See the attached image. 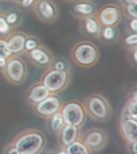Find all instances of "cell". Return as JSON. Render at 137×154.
<instances>
[{"mask_svg":"<svg viewBox=\"0 0 137 154\" xmlns=\"http://www.w3.org/2000/svg\"><path fill=\"white\" fill-rule=\"evenodd\" d=\"M70 59L76 66L88 68L94 66L99 60V51L90 41H80L73 46L70 52Z\"/></svg>","mask_w":137,"mask_h":154,"instance_id":"obj_1","label":"cell"},{"mask_svg":"<svg viewBox=\"0 0 137 154\" xmlns=\"http://www.w3.org/2000/svg\"><path fill=\"white\" fill-rule=\"evenodd\" d=\"M0 72L4 79L13 85L24 84L28 75L26 61L22 55H11L7 58V63Z\"/></svg>","mask_w":137,"mask_h":154,"instance_id":"obj_2","label":"cell"},{"mask_svg":"<svg viewBox=\"0 0 137 154\" xmlns=\"http://www.w3.org/2000/svg\"><path fill=\"white\" fill-rule=\"evenodd\" d=\"M45 145V137L41 132L29 130L23 132L14 141L20 154H39Z\"/></svg>","mask_w":137,"mask_h":154,"instance_id":"obj_3","label":"cell"},{"mask_svg":"<svg viewBox=\"0 0 137 154\" xmlns=\"http://www.w3.org/2000/svg\"><path fill=\"white\" fill-rule=\"evenodd\" d=\"M72 79L71 70L54 69L48 67L41 75V80L51 93L59 94L67 88Z\"/></svg>","mask_w":137,"mask_h":154,"instance_id":"obj_4","label":"cell"},{"mask_svg":"<svg viewBox=\"0 0 137 154\" xmlns=\"http://www.w3.org/2000/svg\"><path fill=\"white\" fill-rule=\"evenodd\" d=\"M61 113L66 125L81 127L86 118L85 104L77 100H70L63 103Z\"/></svg>","mask_w":137,"mask_h":154,"instance_id":"obj_5","label":"cell"},{"mask_svg":"<svg viewBox=\"0 0 137 154\" xmlns=\"http://www.w3.org/2000/svg\"><path fill=\"white\" fill-rule=\"evenodd\" d=\"M24 55L33 66L42 69L52 67L56 60L53 51L43 44H40L33 50L27 51Z\"/></svg>","mask_w":137,"mask_h":154,"instance_id":"obj_6","label":"cell"},{"mask_svg":"<svg viewBox=\"0 0 137 154\" xmlns=\"http://www.w3.org/2000/svg\"><path fill=\"white\" fill-rule=\"evenodd\" d=\"M85 107L90 116L97 120H103L108 116L109 108L105 98L99 94L88 96L85 101Z\"/></svg>","mask_w":137,"mask_h":154,"instance_id":"obj_7","label":"cell"},{"mask_svg":"<svg viewBox=\"0 0 137 154\" xmlns=\"http://www.w3.org/2000/svg\"><path fill=\"white\" fill-rule=\"evenodd\" d=\"M63 100L58 94H51L45 100L38 103L33 107L35 112L44 118H51L55 113L61 110Z\"/></svg>","mask_w":137,"mask_h":154,"instance_id":"obj_8","label":"cell"},{"mask_svg":"<svg viewBox=\"0 0 137 154\" xmlns=\"http://www.w3.org/2000/svg\"><path fill=\"white\" fill-rule=\"evenodd\" d=\"M51 92L46 88L41 80L34 83L29 87L26 91V100L28 104L34 107L37 103L45 100L48 96H50Z\"/></svg>","mask_w":137,"mask_h":154,"instance_id":"obj_9","label":"cell"},{"mask_svg":"<svg viewBox=\"0 0 137 154\" xmlns=\"http://www.w3.org/2000/svg\"><path fill=\"white\" fill-rule=\"evenodd\" d=\"M26 34L17 31L9 34L5 38L7 45L9 47L11 55H24L25 53V41L27 38Z\"/></svg>","mask_w":137,"mask_h":154,"instance_id":"obj_10","label":"cell"},{"mask_svg":"<svg viewBox=\"0 0 137 154\" xmlns=\"http://www.w3.org/2000/svg\"><path fill=\"white\" fill-rule=\"evenodd\" d=\"M60 132V141L64 146L67 147L77 140L79 133V128L71 125H65Z\"/></svg>","mask_w":137,"mask_h":154,"instance_id":"obj_11","label":"cell"},{"mask_svg":"<svg viewBox=\"0 0 137 154\" xmlns=\"http://www.w3.org/2000/svg\"><path fill=\"white\" fill-rule=\"evenodd\" d=\"M39 16L45 21H52L56 17L55 6L48 0H41L37 6Z\"/></svg>","mask_w":137,"mask_h":154,"instance_id":"obj_12","label":"cell"},{"mask_svg":"<svg viewBox=\"0 0 137 154\" xmlns=\"http://www.w3.org/2000/svg\"><path fill=\"white\" fill-rule=\"evenodd\" d=\"M122 130L128 140L137 142V121L134 119H127L122 123Z\"/></svg>","mask_w":137,"mask_h":154,"instance_id":"obj_13","label":"cell"},{"mask_svg":"<svg viewBox=\"0 0 137 154\" xmlns=\"http://www.w3.org/2000/svg\"><path fill=\"white\" fill-rule=\"evenodd\" d=\"M119 19V11L115 7H109L105 8L100 13V20L104 25L111 26L116 23Z\"/></svg>","mask_w":137,"mask_h":154,"instance_id":"obj_14","label":"cell"},{"mask_svg":"<svg viewBox=\"0 0 137 154\" xmlns=\"http://www.w3.org/2000/svg\"><path fill=\"white\" fill-rule=\"evenodd\" d=\"M103 142V133L99 130H94L88 132L84 139V144L87 148L97 149Z\"/></svg>","mask_w":137,"mask_h":154,"instance_id":"obj_15","label":"cell"},{"mask_svg":"<svg viewBox=\"0 0 137 154\" xmlns=\"http://www.w3.org/2000/svg\"><path fill=\"white\" fill-rule=\"evenodd\" d=\"M84 31L90 35H98L100 31V26L96 19L93 17H87L84 21Z\"/></svg>","mask_w":137,"mask_h":154,"instance_id":"obj_16","label":"cell"},{"mask_svg":"<svg viewBox=\"0 0 137 154\" xmlns=\"http://www.w3.org/2000/svg\"><path fill=\"white\" fill-rule=\"evenodd\" d=\"M65 152L67 154H90L88 148L86 146V144L78 140H76L66 147Z\"/></svg>","mask_w":137,"mask_h":154,"instance_id":"obj_17","label":"cell"},{"mask_svg":"<svg viewBox=\"0 0 137 154\" xmlns=\"http://www.w3.org/2000/svg\"><path fill=\"white\" fill-rule=\"evenodd\" d=\"M66 125L63 117L61 111L55 113L51 117V128L54 132H60Z\"/></svg>","mask_w":137,"mask_h":154,"instance_id":"obj_18","label":"cell"},{"mask_svg":"<svg viewBox=\"0 0 137 154\" xmlns=\"http://www.w3.org/2000/svg\"><path fill=\"white\" fill-rule=\"evenodd\" d=\"M73 10L77 14L90 15L93 12V6L87 2H78L73 6Z\"/></svg>","mask_w":137,"mask_h":154,"instance_id":"obj_19","label":"cell"},{"mask_svg":"<svg viewBox=\"0 0 137 154\" xmlns=\"http://www.w3.org/2000/svg\"><path fill=\"white\" fill-rule=\"evenodd\" d=\"M40 44H41L38 38L34 36H27L26 41H25V52L30 51L37 48Z\"/></svg>","mask_w":137,"mask_h":154,"instance_id":"obj_20","label":"cell"},{"mask_svg":"<svg viewBox=\"0 0 137 154\" xmlns=\"http://www.w3.org/2000/svg\"><path fill=\"white\" fill-rule=\"evenodd\" d=\"M11 55L9 47L5 38H0V58L7 59Z\"/></svg>","mask_w":137,"mask_h":154,"instance_id":"obj_21","label":"cell"},{"mask_svg":"<svg viewBox=\"0 0 137 154\" xmlns=\"http://www.w3.org/2000/svg\"><path fill=\"white\" fill-rule=\"evenodd\" d=\"M10 34V25L2 15H0V36L1 37H7Z\"/></svg>","mask_w":137,"mask_h":154,"instance_id":"obj_22","label":"cell"},{"mask_svg":"<svg viewBox=\"0 0 137 154\" xmlns=\"http://www.w3.org/2000/svg\"><path fill=\"white\" fill-rule=\"evenodd\" d=\"M52 67H53L54 69L60 70V71L70 69V65L68 64L67 63H66V61H65L64 60H55Z\"/></svg>","mask_w":137,"mask_h":154,"instance_id":"obj_23","label":"cell"},{"mask_svg":"<svg viewBox=\"0 0 137 154\" xmlns=\"http://www.w3.org/2000/svg\"><path fill=\"white\" fill-rule=\"evenodd\" d=\"M128 112L132 119L137 120V101L133 100L128 107Z\"/></svg>","mask_w":137,"mask_h":154,"instance_id":"obj_24","label":"cell"},{"mask_svg":"<svg viewBox=\"0 0 137 154\" xmlns=\"http://www.w3.org/2000/svg\"><path fill=\"white\" fill-rule=\"evenodd\" d=\"M115 36V31L111 26H106L103 31V37L106 40H110L112 39Z\"/></svg>","mask_w":137,"mask_h":154,"instance_id":"obj_25","label":"cell"},{"mask_svg":"<svg viewBox=\"0 0 137 154\" xmlns=\"http://www.w3.org/2000/svg\"><path fill=\"white\" fill-rule=\"evenodd\" d=\"M128 12L130 15L137 19V0L128 6Z\"/></svg>","mask_w":137,"mask_h":154,"instance_id":"obj_26","label":"cell"},{"mask_svg":"<svg viewBox=\"0 0 137 154\" xmlns=\"http://www.w3.org/2000/svg\"><path fill=\"white\" fill-rule=\"evenodd\" d=\"M17 19H18V15L16 13H10L7 17H6V20L10 26L16 23Z\"/></svg>","mask_w":137,"mask_h":154,"instance_id":"obj_27","label":"cell"},{"mask_svg":"<svg viewBox=\"0 0 137 154\" xmlns=\"http://www.w3.org/2000/svg\"><path fill=\"white\" fill-rule=\"evenodd\" d=\"M126 43L128 45H134L137 44V34H133L132 35L128 36L125 40Z\"/></svg>","mask_w":137,"mask_h":154,"instance_id":"obj_28","label":"cell"},{"mask_svg":"<svg viewBox=\"0 0 137 154\" xmlns=\"http://www.w3.org/2000/svg\"><path fill=\"white\" fill-rule=\"evenodd\" d=\"M6 154H20V153H19V152L18 151V149H17L14 145H12V146L9 147V148L7 149Z\"/></svg>","mask_w":137,"mask_h":154,"instance_id":"obj_29","label":"cell"},{"mask_svg":"<svg viewBox=\"0 0 137 154\" xmlns=\"http://www.w3.org/2000/svg\"><path fill=\"white\" fill-rule=\"evenodd\" d=\"M36 0H22V5L24 7H29L33 4Z\"/></svg>","mask_w":137,"mask_h":154,"instance_id":"obj_30","label":"cell"},{"mask_svg":"<svg viewBox=\"0 0 137 154\" xmlns=\"http://www.w3.org/2000/svg\"><path fill=\"white\" fill-rule=\"evenodd\" d=\"M131 28L132 29L133 31H137V19H133L132 21L131 22Z\"/></svg>","mask_w":137,"mask_h":154,"instance_id":"obj_31","label":"cell"},{"mask_svg":"<svg viewBox=\"0 0 137 154\" xmlns=\"http://www.w3.org/2000/svg\"><path fill=\"white\" fill-rule=\"evenodd\" d=\"M7 60L5 58H0V71L5 67V65L7 63Z\"/></svg>","mask_w":137,"mask_h":154,"instance_id":"obj_32","label":"cell"},{"mask_svg":"<svg viewBox=\"0 0 137 154\" xmlns=\"http://www.w3.org/2000/svg\"><path fill=\"white\" fill-rule=\"evenodd\" d=\"M132 152L135 154H137V142H135V143H133Z\"/></svg>","mask_w":137,"mask_h":154,"instance_id":"obj_33","label":"cell"},{"mask_svg":"<svg viewBox=\"0 0 137 154\" xmlns=\"http://www.w3.org/2000/svg\"><path fill=\"white\" fill-rule=\"evenodd\" d=\"M132 99H133V100H136L137 101V90L133 92Z\"/></svg>","mask_w":137,"mask_h":154,"instance_id":"obj_34","label":"cell"},{"mask_svg":"<svg viewBox=\"0 0 137 154\" xmlns=\"http://www.w3.org/2000/svg\"><path fill=\"white\" fill-rule=\"evenodd\" d=\"M134 60H135V62L137 63V50L134 52Z\"/></svg>","mask_w":137,"mask_h":154,"instance_id":"obj_35","label":"cell"},{"mask_svg":"<svg viewBox=\"0 0 137 154\" xmlns=\"http://www.w3.org/2000/svg\"><path fill=\"white\" fill-rule=\"evenodd\" d=\"M125 1L128 2V4H131V3H132V2H134L135 1H136V0H125Z\"/></svg>","mask_w":137,"mask_h":154,"instance_id":"obj_36","label":"cell"},{"mask_svg":"<svg viewBox=\"0 0 137 154\" xmlns=\"http://www.w3.org/2000/svg\"><path fill=\"white\" fill-rule=\"evenodd\" d=\"M57 154H67V153H66V152L65 151H60L59 152H57Z\"/></svg>","mask_w":137,"mask_h":154,"instance_id":"obj_37","label":"cell"}]
</instances>
